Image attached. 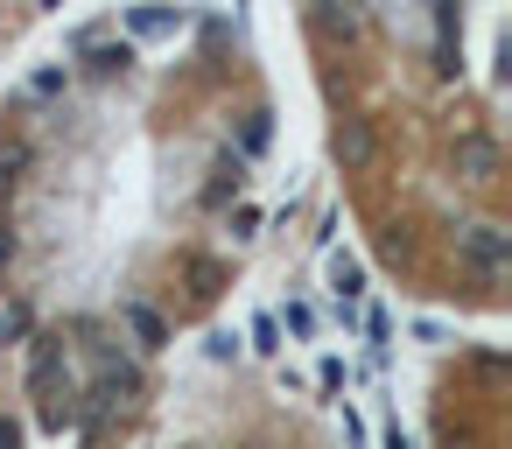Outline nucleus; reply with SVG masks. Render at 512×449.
<instances>
[{"label": "nucleus", "instance_id": "obj_1", "mask_svg": "<svg viewBox=\"0 0 512 449\" xmlns=\"http://www.w3.org/2000/svg\"><path fill=\"white\" fill-rule=\"evenodd\" d=\"M456 253H463L477 274H498V267H505V232H491V225H470V232H456Z\"/></svg>", "mask_w": 512, "mask_h": 449}, {"label": "nucleus", "instance_id": "obj_5", "mask_svg": "<svg viewBox=\"0 0 512 449\" xmlns=\"http://www.w3.org/2000/svg\"><path fill=\"white\" fill-rule=\"evenodd\" d=\"M253 337H260V351H281V323H274V316H260Z\"/></svg>", "mask_w": 512, "mask_h": 449}, {"label": "nucleus", "instance_id": "obj_4", "mask_svg": "<svg viewBox=\"0 0 512 449\" xmlns=\"http://www.w3.org/2000/svg\"><path fill=\"white\" fill-rule=\"evenodd\" d=\"M456 155H463V162H470V169H477V183H484V176H491V169H498V148H491V141H463V148H456Z\"/></svg>", "mask_w": 512, "mask_h": 449}, {"label": "nucleus", "instance_id": "obj_7", "mask_svg": "<svg viewBox=\"0 0 512 449\" xmlns=\"http://www.w3.org/2000/svg\"><path fill=\"white\" fill-rule=\"evenodd\" d=\"M386 449H407V442H400V435H386Z\"/></svg>", "mask_w": 512, "mask_h": 449}, {"label": "nucleus", "instance_id": "obj_6", "mask_svg": "<svg viewBox=\"0 0 512 449\" xmlns=\"http://www.w3.org/2000/svg\"><path fill=\"white\" fill-rule=\"evenodd\" d=\"M57 85H64V71H36V78H29V92H36V99H50Z\"/></svg>", "mask_w": 512, "mask_h": 449}, {"label": "nucleus", "instance_id": "obj_3", "mask_svg": "<svg viewBox=\"0 0 512 449\" xmlns=\"http://www.w3.org/2000/svg\"><path fill=\"white\" fill-rule=\"evenodd\" d=\"M330 288H337L344 302H351V295L365 288V274H358V260H351V253H337V260H330Z\"/></svg>", "mask_w": 512, "mask_h": 449}, {"label": "nucleus", "instance_id": "obj_2", "mask_svg": "<svg viewBox=\"0 0 512 449\" xmlns=\"http://www.w3.org/2000/svg\"><path fill=\"white\" fill-rule=\"evenodd\" d=\"M127 330L141 337V351H162V344H169V330H162V316H155L148 302H127Z\"/></svg>", "mask_w": 512, "mask_h": 449}]
</instances>
